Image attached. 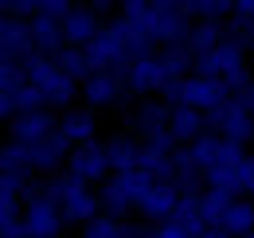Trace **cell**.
Wrapping results in <instances>:
<instances>
[{
  "label": "cell",
  "instance_id": "1",
  "mask_svg": "<svg viewBox=\"0 0 254 238\" xmlns=\"http://www.w3.org/2000/svg\"><path fill=\"white\" fill-rule=\"evenodd\" d=\"M118 12H122V20H129L133 28H141L153 43H160V47L188 43L191 31H195L188 4H168V0L145 4V0H129V4H122Z\"/></svg>",
  "mask_w": 254,
  "mask_h": 238
},
{
  "label": "cell",
  "instance_id": "2",
  "mask_svg": "<svg viewBox=\"0 0 254 238\" xmlns=\"http://www.w3.org/2000/svg\"><path fill=\"white\" fill-rule=\"evenodd\" d=\"M24 70H28V78H32V86L43 94V102H47V110H63L66 106L74 110V98H78V82L59 70V62L51 59V55H39L35 51L28 62H20Z\"/></svg>",
  "mask_w": 254,
  "mask_h": 238
},
{
  "label": "cell",
  "instance_id": "3",
  "mask_svg": "<svg viewBox=\"0 0 254 238\" xmlns=\"http://www.w3.org/2000/svg\"><path fill=\"white\" fill-rule=\"evenodd\" d=\"M160 102H168V106H188L195 114H215L219 106L231 102V90L223 78H203V74H191L184 82H168L164 94H160Z\"/></svg>",
  "mask_w": 254,
  "mask_h": 238
},
{
  "label": "cell",
  "instance_id": "4",
  "mask_svg": "<svg viewBox=\"0 0 254 238\" xmlns=\"http://www.w3.org/2000/svg\"><path fill=\"white\" fill-rule=\"evenodd\" d=\"M207 129H211L215 137H223V141L247 145V141H254V110L231 98V102L219 106L215 114H207Z\"/></svg>",
  "mask_w": 254,
  "mask_h": 238
},
{
  "label": "cell",
  "instance_id": "5",
  "mask_svg": "<svg viewBox=\"0 0 254 238\" xmlns=\"http://www.w3.org/2000/svg\"><path fill=\"white\" fill-rule=\"evenodd\" d=\"M110 160H106V149L102 145H86V149H74L70 160H66V176L78 179L82 187H102L110 179Z\"/></svg>",
  "mask_w": 254,
  "mask_h": 238
},
{
  "label": "cell",
  "instance_id": "6",
  "mask_svg": "<svg viewBox=\"0 0 254 238\" xmlns=\"http://www.w3.org/2000/svg\"><path fill=\"white\" fill-rule=\"evenodd\" d=\"M168 82H172V78H168V70H164L160 55H145V59H133L126 66V90H129V94H137V98L164 94Z\"/></svg>",
  "mask_w": 254,
  "mask_h": 238
},
{
  "label": "cell",
  "instance_id": "7",
  "mask_svg": "<svg viewBox=\"0 0 254 238\" xmlns=\"http://www.w3.org/2000/svg\"><path fill=\"white\" fill-rule=\"evenodd\" d=\"M86 55H90V62H94V70H118V74H126V66L133 62L129 43H126V39H122L114 28L102 31L94 43L86 47Z\"/></svg>",
  "mask_w": 254,
  "mask_h": 238
},
{
  "label": "cell",
  "instance_id": "8",
  "mask_svg": "<svg viewBox=\"0 0 254 238\" xmlns=\"http://www.w3.org/2000/svg\"><path fill=\"white\" fill-rule=\"evenodd\" d=\"M8 129H12L8 141L24 145V149H35L39 141L59 133V118H55V110H35V114H20L16 121H8Z\"/></svg>",
  "mask_w": 254,
  "mask_h": 238
},
{
  "label": "cell",
  "instance_id": "9",
  "mask_svg": "<svg viewBox=\"0 0 254 238\" xmlns=\"http://www.w3.org/2000/svg\"><path fill=\"white\" fill-rule=\"evenodd\" d=\"M63 207L47 195H39L32 203H24V227H28V238H59L63 231Z\"/></svg>",
  "mask_w": 254,
  "mask_h": 238
},
{
  "label": "cell",
  "instance_id": "10",
  "mask_svg": "<svg viewBox=\"0 0 254 238\" xmlns=\"http://www.w3.org/2000/svg\"><path fill=\"white\" fill-rule=\"evenodd\" d=\"M126 94H129L126 74H118V70H94V74L82 82V102H86L90 110H106V106L122 102Z\"/></svg>",
  "mask_w": 254,
  "mask_h": 238
},
{
  "label": "cell",
  "instance_id": "11",
  "mask_svg": "<svg viewBox=\"0 0 254 238\" xmlns=\"http://www.w3.org/2000/svg\"><path fill=\"white\" fill-rule=\"evenodd\" d=\"M102 31H106L102 28V16L90 4H74V12L63 20V39H66V47H74V51H86Z\"/></svg>",
  "mask_w": 254,
  "mask_h": 238
},
{
  "label": "cell",
  "instance_id": "12",
  "mask_svg": "<svg viewBox=\"0 0 254 238\" xmlns=\"http://www.w3.org/2000/svg\"><path fill=\"white\" fill-rule=\"evenodd\" d=\"M0 51H4V62H28L35 55L32 24L4 16V20H0Z\"/></svg>",
  "mask_w": 254,
  "mask_h": 238
},
{
  "label": "cell",
  "instance_id": "13",
  "mask_svg": "<svg viewBox=\"0 0 254 238\" xmlns=\"http://www.w3.org/2000/svg\"><path fill=\"white\" fill-rule=\"evenodd\" d=\"M59 133L66 137L70 149H86V145H98V114L90 106H74L59 118Z\"/></svg>",
  "mask_w": 254,
  "mask_h": 238
},
{
  "label": "cell",
  "instance_id": "14",
  "mask_svg": "<svg viewBox=\"0 0 254 238\" xmlns=\"http://www.w3.org/2000/svg\"><path fill=\"white\" fill-rule=\"evenodd\" d=\"M168 125H172V106H168V102H141V106L129 114V133H133V137H145V141L160 137Z\"/></svg>",
  "mask_w": 254,
  "mask_h": 238
},
{
  "label": "cell",
  "instance_id": "15",
  "mask_svg": "<svg viewBox=\"0 0 254 238\" xmlns=\"http://www.w3.org/2000/svg\"><path fill=\"white\" fill-rule=\"evenodd\" d=\"M176 207H180V191H176V187H160V183L149 191V195L137 199V215H141L149 227L172 223V219H176Z\"/></svg>",
  "mask_w": 254,
  "mask_h": 238
},
{
  "label": "cell",
  "instance_id": "16",
  "mask_svg": "<svg viewBox=\"0 0 254 238\" xmlns=\"http://www.w3.org/2000/svg\"><path fill=\"white\" fill-rule=\"evenodd\" d=\"M102 149H106V160H110L114 176H126V172H133V168L141 164L145 145H141L133 133H110V137L102 141Z\"/></svg>",
  "mask_w": 254,
  "mask_h": 238
},
{
  "label": "cell",
  "instance_id": "17",
  "mask_svg": "<svg viewBox=\"0 0 254 238\" xmlns=\"http://www.w3.org/2000/svg\"><path fill=\"white\" fill-rule=\"evenodd\" d=\"M70 145H66L63 133H55V137H47V141H39L32 149V168L39 176H55V172H66V160H70Z\"/></svg>",
  "mask_w": 254,
  "mask_h": 238
},
{
  "label": "cell",
  "instance_id": "18",
  "mask_svg": "<svg viewBox=\"0 0 254 238\" xmlns=\"http://www.w3.org/2000/svg\"><path fill=\"white\" fill-rule=\"evenodd\" d=\"M98 199H102V215H110V219H118V223H126L129 215L137 211V195L126 187V179L122 176H110L102 187H98Z\"/></svg>",
  "mask_w": 254,
  "mask_h": 238
},
{
  "label": "cell",
  "instance_id": "19",
  "mask_svg": "<svg viewBox=\"0 0 254 238\" xmlns=\"http://www.w3.org/2000/svg\"><path fill=\"white\" fill-rule=\"evenodd\" d=\"M172 137L180 141V149H191L199 137H207V118L203 114H195L188 106H172Z\"/></svg>",
  "mask_w": 254,
  "mask_h": 238
},
{
  "label": "cell",
  "instance_id": "20",
  "mask_svg": "<svg viewBox=\"0 0 254 238\" xmlns=\"http://www.w3.org/2000/svg\"><path fill=\"white\" fill-rule=\"evenodd\" d=\"M98 215H102V199H98L94 187H78L63 203V219L70 227H86V223H94Z\"/></svg>",
  "mask_w": 254,
  "mask_h": 238
},
{
  "label": "cell",
  "instance_id": "21",
  "mask_svg": "<svg viewBox=\"0 0 254 238\" xmlns=\"http://www.w3.org/2000/svg\"><path fill=\"white\" fill-rule=\"evenodd\" d=\"M160 62H164V70H168L172 82H184V78L195 74V55H191L188 43H172V47H164V51H160Z\"/></svg>",
  "mask_w": 254,
  "mask_h": 238
},
{
  "label": "cell",
  "instance_id": "22",
  "mask_svg": "<svg viewBox=\"0 0 254 238\" xmlns=\"http://www.w3.org/2000/svg\"><path fill=\"white\" fill-rule=\"evenodd\" d=\"M223 231H227L231 238L254 235V203H251V199H235V203H231L227 219H223Z\"/></svg>",
  "mask_w": 254,
  "mask_h": 238
},
{
  "label": "cell",
  "instance_id": "23",
  "mask_svg": "<svg viewBox=\"0 0 254 238\" xmlns=\"http://www.w3.org/2000/svg\"><path fill=\"white\" fill-rule=\"evenodd\" d=\"M0 172H8V176H32V149H24V145H16V141H8L4 152H0Z\"/></svg>",
  "mask_w": 254,
  "mask_h": 238
},
{
  "label": "cell",
  "instance_id": "24",
  "mask_svg": "<svg viewBox=\"0 0 254 238\" xmlns=\"http://www.w3.org/2000/svg\"><path fill=\"white\" fill-rule=\"evenodd\" d=\"M172 223H180L191 238H199L207 231V223H203V211H199V195H180V207H176V219Z\"/></svg>",
  "mask_w": 254,
  "mask_h": 238
},
{
  "label": "cell",
  "instance_id": "25",
  "mask_svg": "<svg viewBox=\"0 0 254 238\" xmlns=\"http://www.w3.org/2000/svg\"><path fill=\"white\" fill-rule=\"evenodd\" d=\"M223 39H227V28H223V24H195L188 47H191V55H207V51L219 47Z\"/></svg>",
  "mask_w": 254,
  "mask_h": 238
},
{
  "label": "cell",
  "instance_id": "26",
  "mask_svg": "<svg viewBox=\"0 0 254 238\" xmlns=\"http://www.w3.org/2000/svg\"><path fill=\"white\" fill-rule=\"evenodd\" d=\"M55 62H59V70H63V74H70L78 86H82V82L94 74V62H90V55H86V51H74V47H66V51H63Z\"/></svg>",
  "mask_w": 254,
  "mask_h": 238
},
{
  "label": "cell",
  "instance_id": "27",
  "mask_svg": "<svg viewBox=\"0 0 254 238\" xmlns=\"http://www.w3.org/2000/svg\"><path fill=\"white\" fill-rule=\"evenodd\" d=\"M231 203H235L231 195H223V191H211V187H207V191L199 195V211H203V223H207V227H223V219H227Z\"/></svg>",
  "mask_w": 254,
  "mask_h": 238
},
{
  "label": "cell",
  "instance_id": "28",
  "mask_svg": "<svg viewBox=\"0 0 254 238\" xmlns=\"http://www.w3.org/2000/svg\"><path fill=\"white\" fill-rule=\"evenodd\" d=\"M82 238H126V223H118L110 215H98L94 223L82 227Z\"/></svg>",
  "mask_w": 254,
  "mask_h": 238
},
{
  "label": "cell",
  "instance_id": "29",
  "mask_svg": "<svg viewBox=\"0 0 254 238\" xmlns=\"http://www.w3.org/2000/svg\"><path fill=\"white\" fill-rule=\"evenodd\" d=\"M28 82H32V78H28V70H24L20 62H4V66H0V86H4V94H16V90H24Z\"/></svg>",
  "mask_w": 254,
  "mask_h": 238
},
{
  "label": "cell",
  "instance_id": "30",
  "mask_svg": "<svg viewBox=\"0 0 254 238\" xmlns=\"http://www.w3.org/2000/svg\"><path fill=\"white\" fill-rule=\"evenodd\" d=\"M235 179H239V191L254 199V156H243L239 168H235Z\"/></svg>",
  "mask_w": 254,
  "mask_h": 238
},
{
  "label": "cell",
  "instance_id": "31",
  "mask_svg": "<svg viewBox=\"0 0 254 238\" xmlns=\"http://www.w3.org/2000/svg\"><path fill=\"white\" fill-rule=\"evenodd\" d=\"M70 12H74L70 0H39V16H51V20H59V24H63Z\"/></svg>",
  "mask_w": 254,
  "mask_h": 238
},
{
  "label": "cell",
  "instance_id": "32",
  "mask_svg": "<svg viewBox=\"0 0 254 238\" xmlns=\"http://www.w3.org/2000/svg\"><path fill=\"white\" fill-rule=\"evenodd\" d=\"M157 238H191L180 223H164V227H157Z\"/></svg>",
  "mask_w": 254,
  "mask_h": 238
},
{
  "label": "cell",
  "instance_id": "33",
  "mask_svg": "<svg viewBox=\"0 0 254 238\" xmlns=\"http://www.w3.org/2000/svg\"><path fill=\"white\" fill-rule=\"evenodd\" d=\"M199 238H231V235H227L223 227H207V231H203V235H199Z\"/></svg>",
  "mask_w": 254,
  "mask_h": 238
},
{
  "label": "cell",
  "instance_id": "34",
  "mask_svg": "<svg viewBox=\"0 0 254 238\" xmlns=\"http://www.w3.org/2000/svg\"><path fill=\"white\" fill-rule=\"evenodd\" d=\"M247 238H254V235H247Z\"/></svg>",
  "mask_w": 254,
  "mask_h": 238
},
{
  "label": "cell",
  "instance_id": "35",
  "mask_svg": "<svg viewBox=\"0 0 254 238\" xmlns=\"http://www.w3.org/2000/svg\"><path fill=\"white\" fill-rule=\"evenodd\" d=\"M251 203H254V199H251Z\"/></svg>",
  "mask_w": 254,
  "mask_h": 238
}]
</instances>
